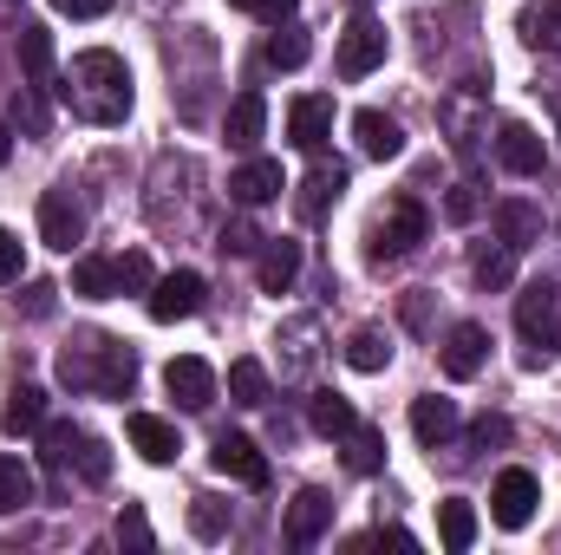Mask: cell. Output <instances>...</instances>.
I'll return each mask as SVG.
<instances>
[{
  "mask_svg": "<svg viewBox=\"0 0 561 555\" xmlns=\"http://www.w3.org/2000/svg\"><path fill=\"white\" fill-rule=\"evenodd\" d=\"M66 112L85 118V125H125L131 118V66L112 53V46H92L66 66V86H59Z\"/></svg>",
  "mask_w": 561,
  "mask_h": 555,
  "instance_id": "obj_1",
  "label": "cell"
},
{
  "mask_svg": "<svg viewBox=\"0 0 561 555\" xmlns=\"http://www.w3.org/2000/svg\"><path fill=\"white\" fill-rule=\"evenodd\" d=\"M59 380L72 393H99V399H131L138 386V353L112 333H85L79 347L59 353Z\"/></svg>",
  "mask_w": 561,
  "mask_h": 555,
  "instance_id": "obj_2",
  "label": "cell"
},
{
  "mask_svg": "<svg viewBox=\"0 0 561 555\" xmlns=\"http://www.w3.org/2000/svg\"><path fill=\"white\" fill-rule=\"evenodd\" d=\"M516 327H523V340H529V353H523V366H549L561 353V294L556 287H523L516 294Z\"/></svg>",
  "mask_w": 561,
  "mask_h": 555,
  "instance_id": "obj_3",
  "label": "cell"
},
{
  "mask_svg": "<svg viewBox=\"0 0 561 555\" xmlns=\"http://www.w3.org/2000/svg\"><path fill=\"white\" fill-rule=\"evenodd\" d=\"M424 229H431V216H424L419 196H399L379 223H373V236H366V256L373 262H405L412 249L424 242Z\"/></svg>",
  "mask_w": 561,
  "mask_h": 555,
  "instance_id": "obj_4",
  "label": "cell"
},
{
  "mask_svg": "<svg viewBox=\"0 0 561 555\" xmlns=\"http://www.w3.org/2000/svg\"><path fill=\"white\" fill-rule=\"evenodd\" d=\"M203 301H209V281L196 275V269L157 275V281H150V294H144V307H150V320H157V327H170V320H196V314H203Z\"/></svg>",
  "mask_w": 561,
  "mask_h": 555,
  "instance_id": "obj_5",
  "label": "cell"
},
{
  "mask_svg": "<svg viewBox=\"0 0 561 555\" xmlns=\"http://www.w3.org/2000/svg\"><path fill=\"white\" fill-rule=\"evenodd\" d=\"M536 503H542V484H536V471H523V464H510V471L496 477V490H490L496 530H523V523L536 517Z\"/></svg>",
  "mask_w": 561,
  "mask_h": 555,
  "instance_id": "obj_6",
  "label": "cell"
},
{
  "mask_svg": "<svg viewBox=\"0 0 561 555\" xmlns=\"http://www.w3.org/2000/svg\"><path fill=\"white\" fill-rule=\"evenodd\" d=\"M39 242L59 249V256H72V249L85 242V209H79L72 190H46V196H39Z\"/></svg>",
  "mask_w": 561,
  "mask_h": 555,
  "instance_id": "obj_7",
  "label": "cell"
},
{
  "mask_svg": "<svg viewBox=\"0 0 561 555\" xmlns=\"http://www.w3.org/2000/svg\"><path fill=\"white\" fill-rule=\"evenodd\" d=\"M386 46H392V39H386V26H379L373 13H359V20L340 33V72H346V79L379 72V66H386Z\"/></svg>",
  "mask_w": 561,
  "mask_h": 555,
  "instance_id": "obj_8",
  "label": "cell"
},
{
  "mask_svg": "<svg viewBox=\"0 0 561 555\" xmlns=\"http://www.w3.org/2000/svg\"><path fill=\"white\" fill-rule=\"evenodd\" d=\"M327 138H333V99H327V92L294 99V105H287V144H294V150H307V157H320Z\"/></svg>",
  "mask_w": 561,
  "mask_h": 555,
  "instance_id": "obj_9",
  "label": "cell"
},
{
  "mask_svg": "<svg viewBox=\"0 0 561 555\" xmlns=\"http://www.w3.org/2000/svg\"><path fill=\"white\" fill-rule=\"evenodd\" d=\"M209 464H216L222 477L249 484V490H262V484H268V457H262V444H255V438H242V431H222V438H216V451H209Z\"/></svg>",
  "mask_w": 561,
  "mask_h": 555,
  "instance_id": "obj_10",
  "label": "cell"
},
{
  "mask_svg": "<svg viewBox=\"0 0 561 555\" xmlns=\"http://www.w3.org/2000/svg\"><path fill=\"white\" fill-rule=\"evenodd\" d=\"M327 530H333V497L307 484V490H300V497L287 503V523H280V536H287L294 550H313V543H320Z\"/></svg>",
  "mask_w": 561,
  "mask_h": 555,
  "instance_id": "obj_11",
  "label": "cell"
},
{
  "mask_svg": "<svg viewBox=\"0 0 561 555\" xmlns=\"http://www.w3.org/2000/svg\"><path fill=\"white\" fill-rule=\"evenodd\" d=\"M163 386H170V399H176L183 412H203V406H216V373H209V360H196V353L170 360V366H163Z\"/></svg>",
  "mask_w": 561,
  "mask_h": 555,
  "instance_id": "obj_12",
  "label": "cell"
},
{
  "mask_svg": "<svg viewBox=\"0 0 561 555\" xmlns=\"http://www.w3.org/2000/svg\"><path fill=\"white\" fill-rule=\"evenodd\" d=\"M125 438H131V451H138L144 464H176V451H183L176 424L157 418V412H131L125 418Z\"/></svg>",
  "mask_w": 561,
  "mask_h": 555,
  "instance_id": "obj_13",
  "label": "cell"
},
{
  "mask_svg": "<svg viewBox=\"0 0 561 555\" xmlns=\"http://www.w3.org/2000/svg\"><path fill=\"white\" fill-rule=\"evenodd\" d=\"M483 360H490V333H483L477 320H457V327L444 333V373H450V380H477Z\"/></svg>",
  "mask_w": 561,
  "mask_h": 555,
  "instance_id": "obj_14",
  "label": "cell"
},
{
  "mask_svg": "<svg viewBox=\"0 0 561 555\" xmlns=\"http://www.w3.org/2000/svg\"><path fill=\"white\" fill-rule=\"evenodd\" d=\"M280 190H287V183H280V163H275V157H249V163L229 177V196H236L242 209H262V203H275Z\"/></svg>",
  "mask_w": 561,
  "mask_h": 555,
  "instance_id": "obj_15",
  "label": "cell"
},
{
  "mask_svg": "<svg viewBox=\"0 0 561 555\" xmlns=\"http://www.w3.org/2000/svg\"><path fill=\"white\" fill-rule=\"evenodd\" d=\"M340 190H346V163H313V170H307V183H300V196H294L300 223H320V216L340 203Z\"/></svg>",
  "mask_w": 561,
  "mask_h": 555,
  "instance_id": "obj_16",
  "label": "cell"
},
{
  "mask_svg": "<svg viewBox=\"0 0 561 555\" xmlns=\"http://www.w3.org/2000/svg\"><path fill=\"white\" fill-rule=\"evenodd\" d=\"M412 438H419L424 451H444V444L457 438V406H450V399H437V393L412 399Z\"/></svg>",
  "mask_w": 561,
  "mask_h": 555,
  "instance_id": "obj_17",
  "label": "cell"
},
{
  "mask_svg": "<svg viewBox=\"0 0 561 555\" xmlns=\"http://www.w3.org/2000/svg\"><path fill=\"white\" fill-rule=\"evenodd\" d=\"M353 138H359V150L366 157H379V163H392L399 150H405V132H399V118H386V112H353Z\"/></svg>",
  "mask_w": 561,
  "mask_h": 555,
  "instance_id": "obj_18",
  "label": "cell"
},
{
  "mask_svg": "<svg viewBox=\"0 0 561 555\" xmlns=\"http://www.w3.org/2000/svg\"><path fill=\"white\" fill-rule=\"evenodd\" d=\"M496 157H503V170H516V177H542V163H549V150H542V138H536L529 125H503V132H496Z\"/></svg>",
  "mask_w": 561,
  "mask_h": 555,
  "instance_id": "obj_19",
  "label": "cell"
},
{
  "mask_svg": "<svg viewBox=\"0 0 561 555\" xmlns=\"http://www.w3.org/2000/svg\"><path fill=\"white\" fill-rule=\"evenodd\" d=\"M262 125H268V99L262 92H242L229 105V118H222V138L236 144V150H255L262 144Z\"/></svg>",
  "mask_w": 561,
  "mask_h": 555,
  "instance_id": "obj_20",
  "label": "cell"
},
{
  "mask_svg": "<svg viewBox=\"0 0 561 555\" xmlns=\"http://www.w3.org/2000/svg\"><path fill=\"white\" fill-rule=\"evenodd\" d=\"M490 223H496V242H510V249L542 242V209H536V203H496Z\"/></svg>",
  "mask_w": 561,
  "mask_h": 555,
  "instance_id": "obj_21",
  "label": "cell"
},
{
  "mask_svg": "<svg viewBox=\"0 0 561 555\" xmlns=\"http://www.w3.org/2000/svg\"><path fill=\"white\" fill-rule=\"evenodd\" d=\"M255 275H262V294H287L300 281V242H287V236L280 242H262V269Z\"/></svg>",
  "mask_w": 561,
  "mask_h": 555,
  "instance_id": "obj_22",
  "label": "cell"
},
{
  "mask_svg": "<svg viewBox=\"0 0 561 555\" xmlns=\"http://www.w3.org/2000/svg\"><path fill=\"white\" fill-rule=\"evenodd\" d=\"M313 340H320V320H307V314L280 327V347H287V360H280V380H300V373L313 366V353H320Z\"/></svg>",
  "mask_w": 561,
  "mask_h": 555,
  "instance_id": "obj_23",
  "label": "cell"
},
{
  "mask_svg": "<svg viewBox=\"0 0 561 555\" xmlns=\"http://www.w3.org/2000/svg\"><path fill=\"white\" fill-rule=\"evenodd\" d=\"M346 471H353V477L386 471V431H379V424H353V431H346Z\"/></svg>",
  "mask_w": 561,
  "mask_h": 555,
  "instance_id": "obj_24",
  "label": "cell"
},
{
  "mask_svg": "<svg viewBox=\"0 0 561 555\" xmlns=\"http://www.w3.org/2000/svg\"><path fill=\"white\" fill-rule=\"evenodd\" d=\"M437 536H444L450 555H463L477 543V510H470L463 497H444V503H437Z\"/></svg>",
  "mask_w": 561,
  "mask_h": 555,
  "instance_id": "obj_25",
  "label": "cell"
},
{
  "mask_svg": "<svg viewBox=\"0 0 561 555\" xmlns=\"http://www.w3.org/2000/svg\"><path fill=\"white\" fill-rule=\"evenodd\" d=\"M307 424H313L320 438H333V444H340V438L359 424V412H353L340 393H313V399H307Z\"/></svg>",
  "mask_w": 561,
  "mask_h": 555,
  "instance_id": "obj_26",
  "label": "cell"
},
{
  "mask_svg": "<svg viewBox=\"0 0 561 555\" xmlns=\"http://www.w3.org/2000/svg\"><path fill=\"white\" fill-rule=\"evenodd\" d=\"M346 366H353V373H386V366H392V340H386L379 327H359V333L346 340Z\"/></svg>",
  "mask_w": 561,
  "mask_h": 555,
  "instance_id": "obj_27",
  "label": "cell"
},
{
  "mask_svg": "<svg viewBox=\"0 0 561 555\" xmlns=\"http://www.w3.org/2000/svg\"><path fill=\"white\" fill-rule=\"evenodd\" d=\"M0 424H7V431H39V424H46V393H39V386H13L7 406H0Z\"/></svg>",
  "mask_w": 561,
  "mask_h": 555,
  "instance_id": "obj_28",
  "label": "cell"
},
{
  "mask_svg": "<svg viewBox=\"0 0 561 555\" xmlns=\"http://www.w3.org/2000/svg\"><path fill=\"white\" fill-rule=\"evenodd\" d=\"M229 399L249 406V412L268 406V366H262V360H236V366H229Z\"/></svg>",
  "mask_w": 561,
  "mask_h": 555,
  "instance_id": "obj_29",
  "label": "cell"
},
{
  "mask_svg": "<svg viewBox=\"0 0 561 555\" xmlns=\"http://www.w3.org/2000/svg\"><path fill=\"white\" fill-rule=\"evenodd\" d=\"M470 275H477V287H510V281H516V249H510V242H496V249L483 242V249L470 256Z\"/></svg>",
  "mask_w": 561,
  "mask_h": 555,
  "instance_id": "obj_30",
  "label": "cell"
},
{
  "mask_svg": "<svg viewBox=\"0 0 561 555\" xmlns=\"http://www.w3.org/2000/svg\"><path fill=\"white\" fill-rule=\"evenodd\" d=\"M20 66H26V79H33V86L53 72V33H46L39 20H26V26H20Z\"/></svg>",
  "mask_w": 561,
  "mask_h": 555,
  "instance_id": "obj_31",
  "label": "cell"
},
{
  "mask_svg": "<svg viewBox=\"0 0 561 555\" xmlns=\"http://www.w3.org/2000/svg\"><path fill=\"white\" fill-rule=\"evenodd\" d=\"M26 503H33V471L20 457H0V517H13Z\"/></svg>",
  "mask_w": 561,
  "mask_h": 555,
  "instance_id": "obj_32",
  "label": "cell"
},
{
  "mask_svg": "<svg viewBox=\"0 0 561 555\" xmlns=\"http://www.w3.org/2000/svg\"><path fill=\"white\" fill-rule=\"evenodd\" d=\"M229 523H236V517H229V503H222V497H196V503H190V530H196L203 543H222V536H229Z\"/></svg>",
  "mask_w": 561,
  "mask_h": 555,
  "instance_id": "obj_33",
  "label": "cell"
},
{
  "mask_svg": "<svg viewBox=\"0 0 561 555\" xmlns=\"http://www.w3.org/2000/svg\"><path fill=\"white\" fill-rule=\"evenodd\" d=\"M72 294H85V301H112V294H118V275H112V262L85 256V262L72 269Z\"/></svg>",
  "mask_w": 561,
  "mask_h": 555,
  "instance_id": "obj_34",
  "label": "cell"
},
{
  "mask_svg": "<svg viewBox=\"0 0 561 555\" xmlns=\"http://www.w3.org/2000/svg\"><path fill=\"white\" fill-rule=\"evenodd\" d=\"M523 39H529V46H556L561 53V0H542V7L523 13Z\"/></svg>",
  "mask_w": 561,
  "mask_h": 555,
  "instance_id": "obj_35",
  "label": "cell"
},
{
  "mask_svg": "<svg viewBox=\"0 0 561 555\" xmlns=\"http://www.w3.org/2000/svg\"><path fill=\"white\" fill-rule=\"evenodd\" d=\"M307 53H313V39H307L300 26H287V33L268 39V66H275V72H300V66H307Z\"/></svg>",
  "mask_w": 561,
  "mask_h": 555,
  "instance_id": "obj_36",
  "label": "cell"
},
{
  "mask_svg": "<svg viewBox=\"0 0 561 555\" xmlns=\"http://www.w3.org/2000/svg\"><path fill=\"white\" fill-rule=\"evenodd\" d=\"M112 275H118V294H150V256L144 249H125V256H112Z\"/></svg>",
  "mask_w": 561,
  "mask_h": 555,
  "instance_id": "obj_37",
  "label": "cell"
},
{
  "mask_svg": "<svg viewBox=\"0 0 561 555\" xmlns=\"http://www.w3.org/2000/svg\"><path fill=\"white\" fill-rule=\"evenodd\" d=\"M79 471H85V484H105L112 477V451H105V438H79Z\"/></svg>",
  "mask_w": 561,
  "mask_h": 555,
  "instance_id": "obj_38",
  "label": "cell"
},
{
  "mask_svg": "<svg viewBox=\"0 0 561 555\" xmlns=\"http://www.w3.org/2000/svg\"><path fill=\"white\" fill-rule=\"evenodd\" d=\"M20 275H26V249L13 229H0V287H20Z\"/></svg>",
  "mask_w": 561,
  "mask_h": 555,
  "instance_id": "obj_39",
  "label": "cell"
},
{
  "mask_svg": "<svg viewBox=\"0 0 561 555\" xmlns=\"http://www.w3.org/2000/svg\"><path fill=\"white\" fill-rule=\"evenodd\" d=\"M477 209H483V196H477V183H457V190L444 196V216H450V223H477Z\"/></svg>",
  "mask_w": 561,
  "mask_h": 555,
  "instance_id": "obj_40",
  "label": "cell"
},
{
  "mask_svg": "<svg viewBox=\"0 0 561 555\" xmlns=\"http://www.w3.org/2000/svg\"><path fill=\"white\" fill-rule=\"evenodd\" d=\"M118 543H125V550H150V517H144L138 503H125V517H118Z\"/></svg>",
  "mask_w": 561,
  "mask_h": 555,
  "instance_id": "obj_41",
  "label": "cell"
},
{
  "mask_svg": "<svg viewBox=\"0 0 561 555\" xmlns=\"http://www.w3.org/2000/svg\"><path fill=\"white\" fill-rule=\"evenodd\" d=\"M262 242H268V236H255V229H249V223H229V229H222V242H216V249H222V256H255V249H262Z\"/></svg>",
  "mask_w": 561,
  "mask_h": 555,
  "instance_id": "obj_42",
  "label": "cell"
},
{
  "mask_svg": "<svg viewBox=\"0 0 561 555\" xmlns=\"http://www.w3.org/2000/svg\"><path fill=\"white\" fill-rule=\"evenodd\" d=\"M229 7H242V13H255V20H287V13H294V0H229Z\"/></svg>",
  "mask_w": 561,
  "mask_h": 555,
  "instance_id": "obj_43",
  "label": "cell"
},
{
  "mask_svg": "<svg viewBox=\"0 0 561 555\" xmlns=\"http://www.w3.org/2000/svg\"><path fill=\"white\" fill-rule=\"evenodd\" d=\"M470 438H477V444H510V418H477V424H470Z\"/></svg>",
  "mask_w": 561,
  "mask_h": 555,
  "instance_id": "obj_44",
  "label": "cell"
},
{
  "mask_svg": "<svg viewBox=\"0 0 561 555\" xmlns=\"http://www.w3.org/2000/svg\"><path fill=\"white\" fill-rule=\"evenodd\" d=\"M59 13H72V20H99V13H112V0H53Z\"/></svg>",
  "mask_w": 561,
  "mask_h": 555,
  "instance_id": "obj_45",
  "label": "cell"
},
{
  "mask_svg": "<svg viewBox=\"0 0 561 555\" xmlns=\"http://www.w3.org/2000/svg\"><path fill=\"white\" fill-rule=\"evenodd\" d=\"M53 294H59V287H46V281H33V287H26V314H46V307H53Z\"/></svg>",
  "mask_w": 561,
  "mask_h": 555,
  "instance_id": "obj_46",
  "label": "cell"
},
{
  "mask_svg": "<svg viewBox=\"0 0 561 555\" xmlns=\"http://www.w3.org/2000/svg\"><path fill=\"white\" fill-rule=\"evenodd\" d=\"M405 320H412V327H424V287H419V294H405Z\"/></svg>",
  "mask_w": 561,
  "mask_h": 555,
  "instance_id": "obj_47",
  "label": "cell"
},
{
  "mask_svg": "<svg viewBox=\"0 0 561 555\" xmlns=\"http://www.w3.org/2000/svg\"><path fill=\"white\" fill-rule=\"evenodd\" d=\"M7 157H13V132H7V125H0V163H7Z\"/></svg>",
  "mask_w": 561,
  "mask_h": 555,
  "instance_id": "obj_48",
  "label": "cell"
}]
</instances>
